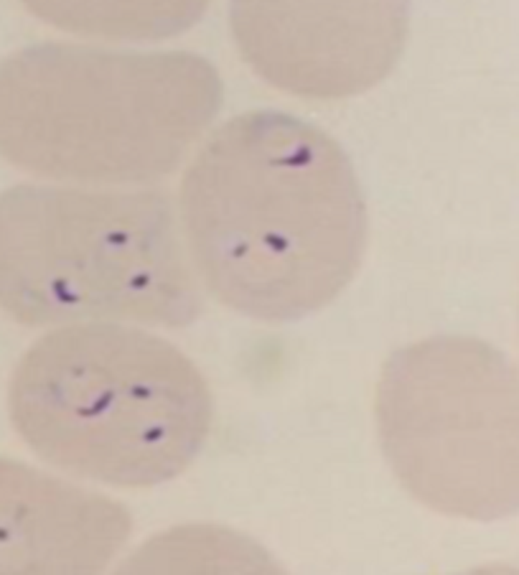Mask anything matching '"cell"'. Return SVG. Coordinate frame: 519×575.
I'll use <instances>...</instances> for the list:
<instances>
[{"label":"cell","mask_w":519,"mask_h":575,"mask_svg":"<svg viewBox=\"0 0 519 575\" xmlns=\"http://www.w3.org/2000/svg\"><path fill=\"white\" fill-rule=\"evenodd\" d=\"M179 222L204 293L262 324L331 306L367 250L349 156L283 112H247L216 130L183 173Z\"/></svg>","instance_id":"1"},{"label":"cell","mask_w":519,"mask_h":575,"mask_svg":"<svg viewBox=\"0 0 519 575\" xmlns=\"http://www.w3.org/2000/svg\"><path fill=\"white\" fill-rule=\"evenodd\" d=\"M204 372L156 329L43 331L6 387L10 431L41 463L97 489L145 491L194 466L214 428Z\"/></svg>","instance_id":"2"},{"label":"cell","mask_w":519,"mask_h":575,"mask_svg":"<svg viewBox=\"0 0 519 575\" xmlns=\"http://www.w3.org/2000/svg\"><path fill=\"white\" fill-rule=\"evenodd\" d=\"M191 51L33 43L0 61V158L77 186H140L188 156L222 107Z\"/></svg>","instance_id":"3"},{"label":"cell","mask_w":519,"mask_h":575,"mask_svg":"<svg viewBox=\"0 0 519 575\" xmlns=\"http://www.w3.org/2000/svg\"><path fill=\"white\" fill-rule=\"evenodd\" d=\"M179 209L130 186L0 191V311L26 329H183L204 313Z\"/></svg>","instance_id":"4"},{"label":"cell","mask_w":519,"mask_h":575,"mask_svg":"<svg viewBox=\"0 0 519 575\" xmlns=\"http://www.w3.org/2000/svg\"><path fill=\"white\" fill-rule=\"evenodd\" d=\"M375 435L400 489L433 514H519V367L489 341L438 334L397 349L377 380Z\"/></svg>","instance_id":"5"},{"label":"cell","mask_w":519,"mask_h":575,"mask_svg":"<svg viewBox=\"0 0 519 575\" xmlns=\"http://www.w3.org/2000/svg\"><path fill=\"white\" fill-rule=\"evenodd\" d=\"M234 41L253 72L306 100L372 89L403 57L405 0H232Z\"/></svg>","instance_id":"6"},{"label":"cell","mask_w":519,"mask_h":575,"mask_svg":"<svg viewBox=\"0 0 519 575\" xmlns=\"http://www.w3.org/2000/svg\"><path fill=\"white\" fill-rule=\"evenodd\" d=\"M133 532L105 489L0 456V575H102Z\"/></svg>","instance_id":"7"},{"label":"cell","mask_w":519,"mask_h":575,"mask_svg":"<svg viewBox=\"0 0 519 575\" xmlns=\"http://www.w3.org/2000/svg\"><path fill=\"white\" fill-rule=\"evenodd\" d=\"M61 31L107 41H160L191 29L206 0H23Z\"/></svg>","instance_id":"8"},{"label":"cell","mask_w":519,"mask_h":575,"mask_svg":"<svg viewBox=\"0 0 519 575\" xmlns=\"http://www.w3.org/2000/svg\"><path fill=\"white\" fill-rule=\"evenodd\" d=\"M463 575H519L517 568H506V565H486V568H476L469 570Z\"/></svg>","instance_id":"9"}]
</instances>
